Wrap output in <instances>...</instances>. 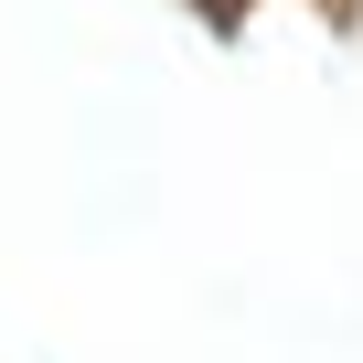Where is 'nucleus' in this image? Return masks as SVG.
Segmentation results:
<instances>
[{
  "label": "nucleus",
  "instance_id": "f257e3e1",
  "mask_svg": "<svg viewBox=\"0 0 363 363\" xmlns=\"http://www.w3.org/2000/svg\"><path fill=\"white\" fill-rule=\"evenodd\" d=\"M342 11H352V0H342Z\"/></svg>",
  "mask_w": 363,
  "mask_h": 363
}]
</instances>
